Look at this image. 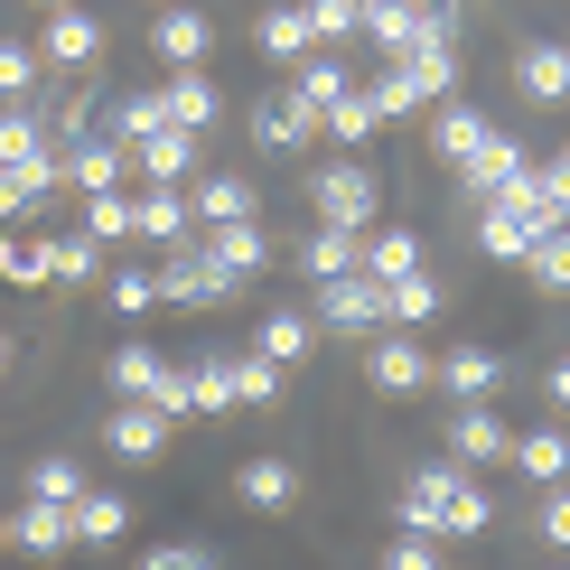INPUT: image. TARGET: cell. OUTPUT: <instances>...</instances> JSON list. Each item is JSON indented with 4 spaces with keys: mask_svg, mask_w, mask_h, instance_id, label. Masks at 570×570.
<instances>
[{
    "mask_svg": "<svg viewBox=\"0 0 570 570\" xmlns=\"http://www.w3.org/2000/svg\"><path fill=\"white\" fill-rule=\"evenodd\" d=\"M197 159H206V140H197V131H169V122L131 140V178H140V187H178Z\"/></svg>",
    "mask_w": 570,
    "mask_h": 570,
    "instance_id": "14",
    "label": "cell"
},
{
    "mask_svg": "<svg viewBox=\"0 0 570 570\" xmlns=\"http://www.w3.org/2000/svg\"><path fill=\"white\" fill-rule=\"evenodd\" d=\"M57 178L85 187V197H104V187L131 178V150H122V140H104V131H85V140H66V150H57Z\"/></svg>",
    "mask_w": 570,
    "mask_h": 570,
    "instance_id": "12",
    "label": "cell"
},
{
    "mask_svg": "<svg viewBox=\"0 0 570 570\" xmlns=\"http://www.w3.org/2000/svg\"><path fill=\"white\" fill-rule=\"evenodd\" d=\"M104 384H112V402H150V412H187V365H178V355H159V346H112L104 355Z\"/></svg>",
    "mask_w": 570,
    "mask_h": 570,
    "instance_id": "3",
    "label": "cell"
},
{
    "mask_svg": "<svg viewBox=\"0 0 570 570\" xmlns=\"http://www.w3.org/2000/svg\"><path fill=\"white\" fill-rule=\"evenodd\" d=\"M140 570H216V552H206V542H150Z\"/></svg>",
    "mask_w": 570,
    "mask_h": 570,
    "instance_id": "48",
    "label": "cell"
},
{
    "mask_svg": "<svg viewBox=\"0 0 570 570\" xmlns=\"http://www.w3.org/2000/svg\"><path fill=\"white\" fill-rule=\"evenodd\" d=\"M47 159H57V140H47V112L0 104V169H47Z\"/></svg>",
    "mask_w": 570,
    "mask_h": 570,
    "instance_id": "23",
    "label": "cell"
},
{
    "mask_svg": "<svg viewBox=\"0 0 570 570\" xmlns=\"http://www.w3.org/2000/svg\"><path fill=\"white\" fill-rule=\"evenodd\" d=\"M47 263H57V281H94L104 244H94V234H57V244H47Z\"/></svg>",
    "mask_w": 570,
    "mask_h": 570,
    "instance_id": "45",
    "label": "cell"
},
{
    "mask_svg": "<svg viewBox=\"0 0 570 570\" xmlns=\"http://www.w3.org/2000/svg\"><path fill=\"white\" fill-rule=\"evenodd\" d=\"M0 281H19V291L57 281V263H47V234H38V225H10V234H0Z\"/></svg>",
    "mask_w": 570,
    "mask_h": 570,
    "instance_id": "34",
    "label": "cell"
},
{
    "mask_svg": "<svg viewBox=\"0 0 570 570\" xmlns=\"http://www.w3.org/2000/svg\"><path fill=\"white\" fill-rule=\"evenodd\" d=\"M384 570H449V561H440V533H412V524H402V533L384 542Z\"/></svg>",
    "mask_w": 570,
    "mask_h": 570,
    "instance_id": "44",
    "label": "cell"
},
{
    "mask_svg": "<svg viewBox=\"0 0 570 570\" xmlns=\"http://www.w3.org/2000/svg\"><path fill=\"white\" fill-rule=\"evenodd\" d=\"M365 281H412L421 272V234L412 225H365V263H355Z\"/></svg>",
    "mask_w": 570,
    "mask_h": 570,
    "instance_id": "27",
    "label": "cell"
},
{
    "mask_svg": "<svg viewBox=\"0 0 570 570\" xmlns=\"http://www.w3.org/2000/svg\"><path fill=\"white\" fill-rule=\"evenodd\" d=\"M159 122L206 140V131L225 122V94H216V76H206V66H169V85H159Z\"/></svg>",
    "mask_w": 570,
    "mask_h": 570,
    "instance_id": "10",
    "label": "cell"
},
{
    "mask_svg": "<svg viewBox=\"0 0 570 570\" xmlns=\"http://www.w3.org/2000/svg\"><path fill=\"white\" fill-rule=\"evenodd\" d=\"M365 94H374V112H421V104H449L459 94V47H440V38H421V47H402V57H384L365 76Z\"/></svg>",
    "mask_w": 570,
    "mask_h": 570,
    "instance_id": "2",
    "label": "cell"
},
{
    "mask_svg": "<svg viewBox=\"0 0 570 570\" xmlns=\"http://www.w3.org/2000/svg\"><path fill=\"white\" fill-rule=\"evenodd\" d=\"M308 47H318V19H308V0H281V10H263V57H272V66H299Z\"/></svg>",
    "mask_w": 570,
    "mask_h": 570,
    "instance_id": "30",
    "label": "cell"
},
{
    "mask_svg": "<svg viewBox=\"0 0 570 570\" xmlns=\"http://www.w3.org/2000/svg\"><path fill=\"white\" fill-rule=\"evenodd\" d=\"M0 524H10V552H29V561H57L66 542H76V524H66V505H19V514H0Z\"/></svg>",
    "mask_w": 570,
    "mask_h": 570,
    "instance_id": "21",
    "label": "cell"
},
{
    "mask_svg": "<svg viewBox=\"0 0 570 570\" xmlns=\"http://www.w3.org/2000/svg\"><path fill=\"white\" fill-rule=\"evenodd\" d=\"M38 57H47V76H85V66L104 57V19H94V10H76V0H66V10H47Z\"/></svg>",
    "mask_w": 570,
    "mask_h": 570,
    "instance_id": "11",
    "label": "cell"
},
{
    "mask_svg": "<svg viewBox=\"0 0 570 570\" xmlns=\"http://www.w3.org/2000/svg\"><path fill=\"white\" fill-rule=\"evenodd\" d=\"M402 524H412V533H487L495 524V495L468 478L459 459H431V468L402 478Z\"/></svg>",
    "mask_w": 570,
    "mask_h": 570,
    "instance_id": "1",
    "label": "cell"
},
{
    "mask_svg": "<svg viewBox=\"0 0 570 570\" xmlns=\"http://www.w3.org/2000/svg\"><path fill=\"white\" fill-rule=\"evenodd\" d=\"M29 495H38V505H76V495H85V468H76V459H38V468H29Z\"/></svg>",
    "mask_w": 570,
    "mask_h": 570,
    "instance_id": "42",
    "label": "cell"
},
{
    "mask_svg": "<svg viewBox=\"0 0 570 570\" xmlns=\"http://www.w3.org/2000/svg\"><path fill=\"white\" fill-rule=\"evenodd\" d=\"M85 234H94V244H122V234H131V197H122V187L85 197Z\"/></svg>",
    "mask_w": 570,
    "mask_h": 570,
    "instance_id": "43",
    "label": "cell"
},
{
    "mask_svg": "<svg viewBox=\"0 0 570 570\" xmlns=\"http://www.w3.org/2000/svg\"><path fill=\"white\" fill-rule=\"evenodd\" d=\"M244 122H253V140H263V150H308V140H318V112H308L291 85H281V94H253Z\"/></svg>",
    "mask_w": 570,
    "mask_h": 570,
    "instance_id": "17",
    "label": "cell"
},
{
    "mask_svg": "<svg viewBox=\"0 0 570 570\" xmlns=\"http://www.w3.org/2000/svg\"><path fill=\"white\" fill-rule=\"evenodd\" d=\"M0 374H10V327H0Z\"/></svg>",
    "mask_w": 570,
    "mask_h": 570,
    "instance_id": "52",
    "label": "cell"
},
{
    "mask_svg": "<svg viewBox=\"0 0 570 570\" xmlns=\"http://www.w3.org/2000/svg\"><path fill=\"white\" fill-rule=\"evenodd\" d=\"M234 495H244L253 514H281V505H299V468L291 459H244L234 468Z\"/></svg>",
    "mask_w": 570,
    "mask_h": 570,
    "instance_id": "26",
    "label": "cell"
},
{
    "mask_svg": "<svg viewBox=\"0 0 570 570\" xmlns=\"http://www.w3.org/2000/svg\"><path fill=\"white\" fill-rule=\"evenodd\" d=\"M524 178H533V197L570 225V150H552V159H542V169H524Z\"/></svg>",
    "mask_w": 570,
    "mask_h": 570,
    "instance_id": "46",
    "label": "cell"
},
{
    "mask_svg": "<svg viewBox=\"0 0 570 570\" xmlns=\"http://www.w3.org/2000/svg\"><path fill=\"white\" fill-rule=\"evenodd\" d=\"M234 291H244V281H234L206 244H169V263H159V299L169 308H225Z\"/></svg>",
    "mask_w": 570,
    "mask_h": 570,
    "instance_id": "6",
    "label": "cell"
},
{
    "mask_svg": "<svg viewBox=\"0 0 570 570\" xmlns=\"http://www.w3.org/2000/svg\"><path fill=\"white\" fill-rule=\"evenodd\" d=\"M542 542H552V552H570V487H542Z\"/></svg>",
    "mask_w": 570,
    "mask_h": 570,
    "instance_id": "49",
    "label": "cell"
},
{
    "mask_svg": "<svg viewBox=\"0 0 570 570\" xmlns=\"http://www.w3.org/2000/svg\"><path fill=\"white\" fill-rule=\"evenodd\" d=\"M187 206H197V225H234V216H253V178L216 169V178H206V187H197Z\"/></svg>",
    "mask_w": 570,
    "mask_h": 570,
    "instance_id": "38",
    "label": "cell"
},
{
    "mask_svg": "<svg viewBox=\"0 0 570 570\" xmlns=\"http://www.w3.org/2000/svg\"><path fill=\"white\" fill-rule=\"evenodd\" d=\"M104 449L131 459V468H150L159 449H169V412H150V402H112V412H104Z\"/></svg>",
    "mask_w": 570,
    "mask_h": 570,
    "instance_id": "16",
    "label": "cell"
},
{
    "mask_svg": "<svg viewBox=\"0 0 570 570\" xmlns=\"http://www.w3.org/2000/svg\"><path fill=\"white\" fill-rule=\"evenodd\" d=\"M514 94H524V104H570V47L533 38L524 57H514Z\"/></svg>",
    "mask_w": 570,
    "mask_h": 570,
    "instance_id": "20",
    "label": "cell"
},
{
    "mask_svg": "<svg viewBox=\"0 0 570 570\" xmlns=\"http://www.w3.org/2000/svg\"><path fill=\"white\" fill-rule=\"evenodd\" d=\"M187 412H234V355H187Z\"/></svg>",
    "mask_w": 570,
    "mask_h": 570,
    "instance_id": "36",
    "label": "cell"
},
{
    "mask_svg": "<svg viewBox=\"0 0 570 570\" xmlns=\"http://www.w3.org/2000/svg\"><path fill=\"white\" fill-rule=\"evenodd\" d=\"M440 449H449L459 468H487V459H505V449H514V431L487 412V402H459V412L440 421Z\"/></svg>",
    "mask_w": 570,
    "mask_h": 570,
    "instance_id": "13",
    "label": "cell"
},
{
    "mask_svg": "<svg viewBox=\"0 0 570 570\" xmlns=\"http://www.w3.org/2000/svg\"><path fill=\"white\" fill-rule=\"evenodd\" d=\"M524 272H533V291H570V225H552V234H542V244L524 253Z\"/></svg>",
    "mask_w": 570,
    "mask_h": 570,
    "instance_id": "41",
    "label": "cell"
},
{
    "mask_svg": "<svg viewBox=\"0 0 570 570\" xmlns=\"http://www.w3.org/2000/svg\"><path fill=\"white\" fill-rule=\"evenodd\" d=\"M131 234L169 253V244H187V234H197V206H187L178 187H140V197H131Z\"/></svg>",
    "mask_w": 570,
    "mask_h": 570,
    "instance_id": "19",
    "label": "cell"
},
{
    "mask_svg": "<svg viewBox=\"0 0 570 570\" xmlns=\"http://www.w3.org/2000/svg\"><path fill=\"white\" fill-rule=\"evenodd\" d=\"M0 552H10V524H0Z\"/></svg>",
    "mask_w": 570,
    "mask_h": 570,
    "instance_id": "54",
    "label": "cell"
},
{
    "mask_svg": "<svg viewBox=\"0 0 570 570\" xmlns=\"http://www.w3.org/2000/svg\"><path fill=\"white\" fill-rule=\"evenodd\" d=\"M431 384H440L449 402H487L495 384H505V355L468 337V346H449V355H431Z\"/></svg>",
    "mask_w": 570,
    "mask_h": 570,
    "instance_id": "15",
    "label": "cell"
},
{
    "mask_svg": "<svg viewBox=\"0 0 570 570\" xmlns=\"http://www.w3.org/2000/svg\"><path fill=\"white\" fill-rule=\"evenodd\" d=\"M308 318L337 327V337H384V281H365V272L318 281V308H308Z\"/></svg>",
    "mask_w": 570,
    "mask_h": 570,
    "instance_id": "7",
    "label": "cell"
},
{
    "mask_svg": "<svg viewBox=\"0 0 570 570\" xmlns=\"http://www.w3.org/2000/svg\"><path fill=\"white\" fill-rule=\"evenodd\" d=\"M346 85H355V66L337 57V47H308V57L291 66V94H299V104H308V112H327V104H337V94H346Z\"/></svg>",
    "mask_w": 570,
    "mask_h": 570,
    "instance_id": "29",
    "label": "cell"
},
{
    "mask_svg": "<svg viewBox=\"0 0 570 570\" xmlns=\"http://www.w3.org/2000/svg\"><path fill=\"white\" fill-rule=\"evenodd\" d=\"M38 76H47V57L29 38H0V104H29L38 94Z\"/></svg>",
    "mask_w": 570,
    "mask_h": 570,
    "instance_id": "39",
    "label": "cell"
},
{
    "mask_svg": "<svg viewBox=\"0 0 570 570\" xmlns=\"http://www.w3.org/2000/svg\"><path fill=\"white\" fill-rule=\"evenodd\" d=\"M253 355H263V365H308V355H318V318H308V308H263V327H253Z\"/></svg>",
    "mask_w": 570,
    "mask_h": 570,
    "instance_id": "18",
    "label": "cell"
},
{
    "mask_svg": "<svg viewBox=\"0 0 570 570\" xmlns=\"http://www.w3.org/2000/svg\"><path fill=\"white\" fill-rule=\"evenodd\" d=\"M308 206H318V225L365 234L374 216H384V178H374L365 159H327V169H308Z\"/></svg>",
    "mask_w": 570,
    "mask_h": 570,
    "instance_id": "5",
    "label": "cell"
},
{
    "mask_svg": "<svg viewBox=\"0 0 570 570\" xmlns=\"http://www.w3.org/2000/svg\"><path fill=\"white\" fill-rule=\"evenodd\" d=\"M355 10H365V0H308V19H318V47H327V38H355Z\"/></svg>",
    "mask_w": 570,
    "mask_h": 570,
    "instance_id": "50",
    "label": "cell"
},
{
    "mask_svg": "<svg viewBox=\"0 0 570 570\" xmlns=\"http://www.w3.org/2000/svg\"><path fill=\"white\" fill-rule=\"evenodd\" d=\"M440 281L431 272H412V281H384V327H421V318H440Z\"/></svg>",
    "mask_w": 570,
    "mask_h": 570,
    "instance_id": "35",
    "label": "cell"
},
{
    "mask_svg": "<svg viewBox=\"0 0 570 570\" xmlns=\"http://www.w3.org/2000/svg\"><path fill=\"white\" fill-rule=\"evenodd\" d=\"M318 131H327V140H374V131H384V112H374V94H365V85H346L337 104L318 112Z\"/></svg>",
    "mask_w": 570,
    "mask_h": 570,
    "instance_id": "37",
    "label": "cell"
},
{
    "mask_svg": "<svg viewBox=\"0 0 570 570\" xmlns=\"http://www.w3.org/2000/svg\"><path fill=\"white\" fill-rule=\"evenodd\" d=\"M206 47H216L206 10H159V19H150V57H159V66H206Z\"/></svg>",
    "mask_w": 570,
    "mask_h": 570,
    "instance_id": "22",
    "label": "cell"
},
{
    "mask_svg": "<svg viewBox=\"0 0 570 570\" xmlns=\"http://www.w3.org/2000/svg\"><path fill=\"white\" fill-rule=\"evenodd\" d=\"M104 299L122 308V318H150V308H159V272H140V263H122V272H104Z\"/></svg>",
    "mask_w": 570,
    "mask_h": 570,
    "instance_id": "40",
    "label": "cell"
},
{
    "mask_svg": "<svg viewBox=\"0 0 570 570\" xmlns=\"http://www.w3.org/2000/svg\"><path fill=\"white\" fill-rule=\"evenodd\" d=\"M281 393V365H263V355H234V402H272Z\"/></svg>",
    "mask_w": 570,
    "mask_h": 570,
    "instance_id": "47",
    "label": "cell"
},
{
    "mask_svg": "<svg viewBox=\"0 0 570 570\" xmlns=\"http://www.w3.org/2000/svg\"><path fill=\"white\" fill-rule=\"evenodd\" d=\"M355 38H365L374 57H402V47H421V38H440V29H431V0H365V10H355Z\"/></svg>",
    "mask_w": 570,
    "mask_h": 570,
    "instance_id": "9",
    "label": "cell"
},
{
    "mask_svg": "<svg viewBox=\"0 0 570 570\" xmlns=\"http://www.w3.org/2000/svg\"><path fill=\"white\" fill-rule=\"evenodd\" d=\"M365 384L384 393V402L431 393V355L412 346V327H384V337H365Z\"/></svg>",
    "mask_w": 570,
    "mask_h": 570,
    "instance_id": "8",
    "label": "cell"
},
{
    "mask_svg": "<svg viewBox=\"0 0 570 570\" xmlns=\"http://www.w3.org/2000/svg\"><path fill=\"white\" fill-rule=\"evenodd\" d=\"M552 225H561V216L533 197V178H524V187H505V197L478 206V253H487V263H524V253H533Z\"/></svg>",
    "mask_w": 570,
    "mask_h": 570,
    "instance_id": "4",
    "label": "cell"
},
{
    "mask_svg": "<svg viewBox=\"0 0 570 570\" xmlns=\"http://www.w3.org/2000/svg\"><path fill=\"white\" fill-rule=\"evenodd\" d=\"M38 10H66V0H38Z\"/></svg>",
    "mask_w": 570,
    "mask_h": 570,
    "instance_id": "53",
    "label": "cell"
},
{
    "mask_svg": "<svg viewBox=\"0 0 570 570\" xmlns=\"http://www.w3.org/2000/svg\"><path fill=\"white\" fill-rule=\"evenodd\" d=\"M66 524H76V542H122V533H131V505H122L112 487H85L76 505H66Z\"/></svg>",
    "mask_w": 570,
    "mask_h": 570,
    "instance_id": "32",
    "label": "cell"
},
{
    "mask_svg": "<svg viewBox=\"0 0 570 570\" xmlns=\"http://www.w3.org/2000/svg\"><path fill=\"white\" fill-rule=\"evenodd\" d=\"M505 459L524 468L533 487H570V431H552V421H542V431H514Z\"/></svg>",
    "mask_w": 570,
    "mask_h": 570,
    "instance_id": "28",
    "label": "cell"
},
{
    "mask_svg": "<svg viewBox=\"0 0 570 570\" xmlns=\"http://www.w3.org/2000/svg\"><path fill=\"white\" fill-rule=\"evenodd\" d=\"M459 187H468L478 206H487V197H505V187H524V150H514V140L495 131V140H487L478 159H459Z\"/></svg>",
    "mask_w": 570,
    "mask_h": 570,
    "instance_id": "24",
    "label": "cell"
},
{
    "mask_svg": "<svg viewBox=\"0 0 570 570\" xmlns=\"http://www.w3.org/2000/svg\"><path fill=\"white\" fill-rule=\"evenodd\" d=\"M542 402H561V412H570V355L552 365V384H542Z\"/></svg>",
    "mask_w": 570,
    "mask_h": 570,
    "instance_id": "51",
    "label": "cell"
},
{
    "mask_svg": "<svg viewBox=\"0 0 570 570\" xmlns=\"http://www.w3.org/2000/svg\"><path fill=\"white\" fill-rule=\"evenodd\" d=\"M365 263V234H346V225H308V244H299V272L308 281H337Z\"/></svg>",
    "mask_w": 570,
    "mask_h": 570,
    "instance_id": "31",
    "label": "cell"
},
{
    "mask_svg": "<svg viewBox=\"0 0 570 570\" xmlns=\"http://www.w3.org/2000/svg\"><path fill=\"white\" fill-rule=\"evenodd\" d=\"M487 140H495V122H487V112H468V104H440V122H431V150L449 159V169H459V159H478Z\"/></svg>",
    "mask_w": 570,
    "mask_h": 570,
    "instance_id": "33",
    "label": "cell"
},
{
    "mask_svg": "<svg viewBox=\"0 0 570 570\" xmlns=\"http://www.w3.org/2000/svg\"><path fill=\"white\" fill-rule=\"evenodd\" d=\"M197 244L216 253V263H225L234 281H253V272L272 263V244H263V225H253V216H234V225H197Z\"/></svg>",
    "mask_w": 570,
    "mask_h": 570,
    "instance_id": "25",
    "label": "cell"
}]
</instances>
